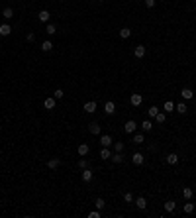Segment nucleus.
Listing matches in <instances>:
<instances>
[{
    "mask_svg": "<svg viewBox=\"0 0 196 218\" xmlns=\"http://www.w3.org/2000/svg\"><path fill=\"white\" fill-rule=\"evenodd\" d=\"M131 161L135 163V165H143V163H145V155H143V153H139V152H135L131 155Z\"/></svg>",
    "mask_w": 196,
    "mask_h": 218,
    "instance_id": "obj_1",
    "label": "nucleus"
},
{
    "mask_svg": "<svg viewBox=\"0 0 196 218\" xmlns=\"http://www.w3.org/2000/svg\"><path fill=\"white\" fill-rule=\"evenodd\" d=\"M59 165H61V159H59V157H51V159H49V161H47V167H49V169H51V171L59 169Z\"/></svg>",
    "mask_w": 196,
    "mask_h": 218,
    "instance_id": "obj_2",
    "label": "nucleus"
},
{
    "mask_svg": "<svg viewBox=\"0 0 196 218\" xmlns=\"http://www.w3.org/2000/svg\"><path fill=\"white\" fill-rule=\"evenodd\" d=\"M100 144H102V148H110L114 141H112V136H108V134H104V136H100Z\"/></svg>",
    "mask_w": 196,
    "mask_h": 218,
    "instance_id": "obj_3",
    "label": "nucleus"
},
{
    "mask_svg": "<svg viewBox=\"0 0 196 218\" xmlns=\"http://www.w3.org/2000/svg\"><path fill=\"white\" fill-rule=\"evenodd\" d=\"M135 128H137V124L133 122V120H128L126 126H124V132H126V134H133V132H135Z\"/></svg>",
    "mask_w": 196,
    "mask_h": 218,
    "instance_id": "obj_4",
    "label": "nucleus"
},
{
    "mask_svg": "<svg viewBox=\"0 0 196 218\" xmlns=\"http://www.w3.org/2000/svg\"><path fill=\"white\" fill-rule=\"evenodd\" d=\"M55 104H57V98H55V96H49V98H45L43 106L47 108V110H53V108H55Z\"/></svg>",
    "mask_w": 196,
    "mask_h": 218,
    "instance_id": "obj_5",
    "label": "nucleus"
},
{
    "mask_svg": "<svg viewBox=\"0 0 196 218\" xmlns=\"http://www.w3.org/2000/svg\"><path fill=\"white\" fill-rule=\"evenodd\" d=\"M100 130H102V126H100L98 122H90V124H88V132H90V134H94V136H98Z\"/></svg>",
    "mask_w": 196,
    "mask_h": 218,
    "instance_id": "obj_6",
    "label": "nucleus"
},
{
    "mask_svg": "<svg viewBox=\"0 0 196 218\" xmlns=\"http://www.w3.org/2000/svg\"><path fill=\"white\" fill-rule=\"evenodd\" d=\"M133 55H135L137 59L145 57V45H135V49H133Z\"/></svg>",
    "mask_w": 196,
    "mask_h": 218,
    "instance_id": "obj_7",
    "label": "nucleus"
},
{
    "mask_svg": "<svg viewBox=\"0 0 196 218\" xmlns=\"http://www.w3.org/2000/svg\"><path fill=\"white\" fill-rule=\"evenodd\" d=\"M104 112H106V114H114L116 112V104L112 102V100H108V102L104 104Z\"/></svg>",
    "mask_w": 196,
    "mask_h": 218,
    "instance_id": "obj_8",
    "label": "nucleus"
},
{
    "mask_svg": "<svg viewBox=\"0 0 196 218\" xmlns=\"http://www.w3.org/2000/svg\"><path fill=\"white\" fill-rule=\"evenodd\" d=\"M77 152H78V155H81V157H85V155H88V152H90V148H88V144H81V145H78V149H77Z\"/></svg>",
    "mask_w": 196,
    "mask_h": 218,
    "instance_id": "obj_9",
    "label": "nucleus"
},
{
    "mask_svg": "<svg viewBox=\"0 0 196 218\" xmlns=\"http://www.w3.org/2000/svg\"><path fill=\"white\" fill-rule=\"evenodd\" d=\"M85 112H88V114L96 112V102H94V100H88V102L85 104Z\"/></svg>",
    "mask_w": 196,
    "mask_h": 218,
    "instance_id": "obj_10",
    "label": "nucleus"
},
{
    "mask_svg": "<svg viewBox=\"0 0 196 218\" xmlns=\"http://www.w3.org/2000/svg\"><path fill=\"white\" fill-rule=\"evenodd\" d=\"M10 33H12V28H10V24H2V26H0V36H2V37L10 36Z\"/></svg>",
    "mask_w": 196,
    "mask_h": 218,
    "instance_id": "obj_11",
    "label": "nucleus"
},
{
    "mask_svg": "<svg viewBox=\"0 0 196 218\" xmlns=\"http://www.w3.org/2000/svg\"><path fill=\"white\" fill-rule=\"evenodd\" d=\"M141 100H143V96H141V94H131V96H130L131 106H139V104H141Z\"/></svg>",
    "mask_w": 196,
    "mask_h": 218,
    "instance_id": "obj_12",
    "label": "nucleus"
},
{
    "mask_svg": "<svg viewBox=\"0 0 196 218\" xmlns=\"http://www.w3.org/2000/svg\"><path fill=\"white\" fill-rule=\"evenodd\" d=\"M165 161L169 163V165H177V163H178V155H177V153H169V155L165 157Z\"/></svg>",
    "mask_w": 196,
    "mask_h": 218,
    "instance_id": "obj_13",
    "label": "nucleus"
},
{
    "mask_svg": "<svg viewBox=\"0 0 196 218\" xmlns=\"http://www.w3.org/2000/svg\"><path fill=\"white\" fill-rule=\"evenodd\" d=\"M82 181H85V183H90V181H92V171H90L88 167H86V169H82Z\"/></svg>",
    "mask_w": 196,
    "mask_h": 218,
    "instance_id": "obj_14",
    "label": "nucleus"
},
{
    "mask_svg": "<svg viewBox=\"0 0 196 218\" xmlns=\"http://www.w3.org/2000/svg\"><path fill=\"white\" fill-rule=\"evenodd\" d=\"M133 203H135V206L139 208V210H145V206H147V200H145L143 196H139V199H135Z\"/></svg>",
    "mask_w": 196,
    "mask_h": 218,
    "instance_id": "obj_15",
    "label": "nucleus"
},
{
    "mask_svg": "<svg viewBox=\"0 0 196 218\" xmlns=\"http://www.w3.org/2000/svg\"><path fill=\"white\" fill-rule=\"evenodd\" d=\"M37 18H39L41 22H45V24H47V22H49V18H51V14H49V10H41L39 14H37Z\"/></svg>",
    "mask_w": 196,
    "mask_h": 218,
    "instance_id": "obj_16",
    "label": "nucleus"
},
{
    "mask_svg": "<svg viewBox=\"0 0 196 218\" xmlns=\"http://www.w3.org/2000/svg\"><path fill=\"white\" fill-rule=\"evenodd\" d=\"M181 96H182L184 100H190V98L194 96V93H192V89H182V90H181Z\"/></svg>",
    "mask_w": 196,
    "mask_h": 218,
    "instance_id": "obj_17",
    "label": "nucleus"
},
{
    "mask_svg": "<svg viewBox=\"0 0 196 218\" xmlns=\"http://www.w3.org/2000/svg\"><path fill=\"white\" fill-rule=\"evenodd\" d=\"M174 208H177V203H174V200H167L165 203V210L167 212H174Z\"/></svg>",
    "mask_w": 196,
    "mask_h": 218,
    "instance_id": "obj_18",
    "label": "nucleus"
},
{
    "mask_svg": "<svg viewBox=\"0 0 196 218\" xmlns=\"http://www.w3.org/2000/svg\"><path fill=\"white\" fill-rule=\"evenodd\" d=\"M141 130H143V132H151V130H153V122H151V120H143Z\"/></svg>",
    "mask_w": 196,
    "mask_h": 218,
    "instance_id": "obj_19",
    "label": "nucleus"
},
{
    "mask_svg": "<svg viewBox=\"0 0 196 218\" xmlns=\"http://www.w3.org/2000/svg\"><path fill=\"white\" fill-rule=\"evenodd\" d=\"M112 157V152L108 148H102L100 149V159H110Z\"/></svg>",
    "mask_w": 196,
    "mask_h": 218,
    "instance_id": "obj_20",
    "label": "nucleus"
},
{
    "mask_svg": "<svg viewBox=\"0 0 196 218\" xmlns=\"http://www.w3.org/2000/svg\"><path fill=\"white\" fill-rule=\"evenodd\" d=\"M130 36H131V30H130V28H122V30H120V37H122V39H128Z\"/></svg>",
    "mask_w": 196,
    "mask_h": 218,
    "instance_id": "obj_21",
    "label": "nucleus"
},
{
    "mask_svg": "<svg viewBox=\"0 0 196 218\" xmlns=\"http://www.w3.org/2000/svg\"><path fill=\"white\" fill-rule=\"evenodd\" d=\"M51 49H53V43H51V41H43V43H41V51L49 53Z\"/></svg>",
    "mask_w": 196,
    "mask_h": 218,
    "instance_id": "obj_22",
    "label": "nucleus"
},
{
    "mask_svg": "<svg viewBox=\"0 0 196 218\" xmlns=\"http://www.w3.org/2000/svg\"><path fill=\"white\" fill-rule=\"evenodd\" d=\"M143 140H145L143 134H135V136H133V144H135V145H141V144H143Z\"/></svg>",
    "mask_w": 196,
    "mask_h": 218,
    "instance_id": "obj_23",
    "label": "nucleus"
},
{
    "mask_svg": "<svg viewBox=\"0 0 196 218\" xmlns=\"http://www.w3.org/2000/svg\"><path fill=\"white\" fill-rule=\"evenodd\" d=\"M2 16H4L6 20H10L12 16H14V10H12V8H4V10H2Z\"/></svg>",
    "mask_w": 196,
    "mask_h": 218,
    "instance_id": "obj_24",
    "label": "nucleus"
},
{
    "mask_svg": "<svg viewBox=\"0 0 196 218\" xmlns=\"http://www.w3.org/2000/svg\"><path fill=\"white\" fill-rule=\"evenodd\" d=\"M186 110H188V108H186L184 102H178L177 104V112H178V114H186Z\"/></svg>",
    "mask_w": 196,
    "mask_h": 218,
    "instance_id": "obj_25",
    "label": "nucleus"
},
{
    "mask_svg": "<svg viewBox=\"0 0 196 218\" xmlns=\"http://www.w3.org/2000/svg\"><path fill=\"white\" fill-rule=\"evenodd\" d=\"M182 210H184L186 214H190V212H194V204H192V203H190V200H188V203H186L184 206H182Z\"/></svg>",
    "mask_w": 196,
    "mask_h": 218,
    "instance_id": "obj_26",
    "label": "nucleus"
},
{
    "mask_svg": "<svg viewBox=\"0 0 196 218\" xmlns=\"http://www.w3.org/2000/svg\"><path fill=\"white\" fill-rule=\"evenodd\" d=\"M45 32H47L49 36H53V33H57V26H55V24H47V28H45Z\"/></svg>",
    "mask_w": 196,
    "mask_h": 218,
    "instance_id": "obj_27",
    "label": "nucleus"
},
{
    "mask_svg": "<svg viewBox=\"0 0 196 218\" xmlns=\"http://www.w3.org/2000/svg\"><path fill=\"white\" fill-rule=\"evenodd\" d=\"M182 195H184V199H186V200H190V199H192V189L184 187V189H182Z\"/></svg>",
    "mask_w": 196,
    "mask_h": 218,
    "instance_id": "obj_28",
    "label": "nucleus"
},
{
    "mask_svg": "<svg viewBox=\"0 0 196 218\" xmlns=\"http://www.w3.org/2000/svg\"><path fill=\"white\" fill-rule=\"evenodd\" d=\"M147 112H149V116H151V118H155V116L159 114V106H151Z\"/></svg>",
    "mask_w": 196,
    "mask_h": 218,
    "instance_id": "obj_29",
    "label": "nucleus"
},
{
    "mask_svg": "<svg viewBox=\"0 0 196 218\" xmlns=\"http://www.w3.org/2000/svg\"><path fill=\"white\" fill-rule=\"evenodd\" d=\"M114 149H116V153H122L124 152V144L122 141H114Z\"/></svg>",
    "mask_w": 196,
    "mask_h": 218,
    "instance_id": "obj_30",
    "label": "nucleus"
},
{
    "mask_svg": "<svg viewBox=\"0 0 196 218\" xmlns=\"http://www.w3.org/2000/svg\"><path fill=\"white\" fill-rule=\"evenodd\" d=\"M110 159H114V163H122L124 161V155H122V153H114Z\"/></svg>",
    "mask_w": 196,
    "mask_h": 218,
    "instance_id": "obj_31",
    "label": "nucleus"
},
{
    "mask_svg": "<svg viewBox=\"0 0 196 218\" xmlns=\"http://www.w3.org/2000/svg\"><path fill=\"white\" fill-rule=\"evenodd\" d=\"M163 108H165V110H167V112H173V110H174V104H173V102H171V100H167V102H165V106H163Z\"/></svg>",
    "mask_w": 196,
    "mask_h": 218,
    "instance_id": "obj_32",
    "label": "nucleus"
},
{
    "mask_svg": "<svg viewBox=\"0 0 196 218\" xmlns=\"http://www.w3.org/2000/svg\"><path fill=\"white\" fill-rule=\"evenodd\" d=\"M94 204H96V208H98V210H102V208L106 206V203H104V199H96V203H94Z\"/></svg>",
    "mask_w": 196,
    "mask_h": 218,
    "instance_id": "obj_33",
    "label": "nucleus"
},
{
    "mask_svg": "<svg viewBox=\"0 0 196 218\" xmlns=\"http://www.w3.org/2000/svg\"><path fill=\"white\" fill-rule=\"evenodd\" d=\"M155 120H157V122H159V124H163V122H165V120H167V116L163 114V112H159V114H157V116H155Z\"/></svg>",
    "mask_w": 196,
    "mask_h": 218,
    "instance_id": "obj_34",
    "label": "nucleus"
},
{
    "mask_svg": "<svg viewBox=\"0 0 196 218\" xmlns=\"http://www.w3.org/2000/svg\"><path fill=\"white\" fill-rule=\"evenodd\" d=\"M53 96H55L57 100H59V98H63V96H65V93H63V89H57L55 93H53Z\"/></svg>",
    "mask_w": 196,
    "mask_h": 218,
    "instance_id": "obj_35",
    "label": "nucleus"
},
{
    "mask_svg": "<svg viewBox=\"0 0 196 218\" xmlns=\"http://www.w3.org/2000/svg\"><path fill=\"white\" fill-rule=\"evenodd\" d=\"M78 167H81V171L86 169V167H88V161H86V159H78Z\"/></svg>",
    "mask_w": 196,
    "mask_h": 218,
    "instance_id": "obj_36",
    "label": "nucleus"
},
{
    "mask_svg": "<svg viewBox=\"0 0 196 218\" xmlns=\"http://www.w3.org/2000/svg\"><path fill=\"white\" fill-rule=\"evenodd\" d=\"M124 200H126V203H133L135 199H133V195H131V192H126V195H124Z\"/></svg>",
    "mask_w": 196,
    "mask_h": 218,
    "instance_id": "obj_37",
    "label": "nucleus"
},
{
    "mask_svg": "<svg viewBox=\"0 0 196 218\" xmlns=\"http://www.w3.org/2000/svg\"><path fill=\"white\" fill-rule=\"evenodd\" d=\"M88 218H100V210L96 208L94 212H90V214H88Z\"/></svg>",
    "mask_w": 196,
    "mask_h": 218,
    "instance_id": "obj_38",
    "label": "nucleus"
},
{
    "mask_svg": "<svg viewBox=\"0 0 196 218\" xmlns=\"http://www.w3.org/2000/svg\"><path fill=\"white\" fill-rule=\"evenodd\" d=\"M145 6H147V8H153V6H155V0H145Z\"/></svg>",
    "mask_w": 196,
    "mask_h": 218,
    "instance_id": "obj_39",
    "label": "nucleus"
},
{
    "mask_svg": "<svg viewBox=\"0 0 196 218\" xmlns=\"http://www.w3.org/2000/svg\"><path fill=\"white\" fill-rule=\"evenodd\" d=\"M26 39H28V41H33V39H35V33H28Z\"/></svg>",
    "mask_w": 196,
    "mask_h": 218,
    "instance_id": "obj_40",
    "label": "nucleus"
},
{
    "mask_svg": "<svg viewBox=\"0 0 196 218\" xmlns=\"http://www.w3.org/2000/svg\"><path fill=\"white\" fill-rule=\"evenodd\" d=\"M98 2H104V0H98Z\"/></svg>",
    "mask_w": 196,
    "mask_h": 218,
    "instance_id": "obj_41",
    "label": "nucleus"
}]
</instances>
